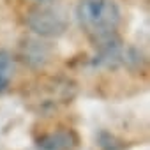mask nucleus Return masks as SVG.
<instances>
[{"label": "nucleus", "mask_w": 150, "mask_h": 150, "mask_svg": "<svg viewBox=\"0 0 150 150\" xmlns=\"http://www.w3.org/2000/svg\"><path fill=\"white\" fill-rule=\"evenodd\" d=\"M71 136L67 132H55L39 141V150H69Z\"/></svg>", "instance_id": "obj_5"}, {"label": "nucleus", "mask_w": 150, "mask_h": 150, "mask_svg": "<svg viewBox=\"0 0 150 150\" xmlns=\"http://www.w3.org/2000/svg\"><path fill=\"white\" fill-rule=\"evenodd\" d=\"M13 72H14L13 55L9 51H6V50H0V94L9 87Z\"/></svg>", "instance_id": "obj_4"}, {"label": "nucleus", "mask_w": 150, "mask_h": 150, "mask_svg": "<svg viewBox=\"0 0 150 150\" xmlns=\"http://www.w3.org/2000/svg\"><path fill=\"white\" fill-rule=\"evenodd\" d=\"M27 27L39 37H58L67 30V20L62 11L41 4L27 14Z\"/></svg>", "instance_id": "obj_2"}, {"label": "nucleus", "mask_w": 150, "mask_h": 150, "mask_svg": "<svg viewBox=\"0 0 150 150\" xmlns=\"http://www.w3.org/2000/svg\"><path fill=\"white\" fill-rule=\"evenodd\" d=\"M21 55H23L25 64L32 67H42L50 58V48L41 41L27 39L25 44L21 46Z\"/></svg>", "instance_id": "obj_3"}, {"label": "nucleus", "mask_w": 150, "mask_h": 150, "mask_svg": "<svg viewBox=\"0 0 150 150\" xmlns=\"http://www.w3.org/2000/svg\"><path fill=\"white\" fill-rule=\"evenodd\" d=\"M76 20L81 30L101 46L117 37L120 9L115 0H80L76 6Z\"/></svg>", "instance_id": "obj_1"}, {"label": "nucleus", "mask_w": 150, "mask_h": 150, "mask_svg": "<svg viewBox=\"0 0 150 150\" xmlns=\"http://www.w3.org/2000/svg\"><path fill=\"white\" fill-rule=\"evenodd\" d=\"M34 2H37V4H51L55 0H34Z\"/></svg>", "instance_id": "obj_6"}]
</instances>
